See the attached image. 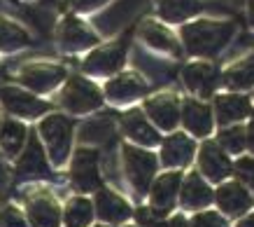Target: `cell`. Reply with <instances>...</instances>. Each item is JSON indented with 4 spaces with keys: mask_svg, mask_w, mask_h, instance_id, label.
<instances>
[{
    "mask_svg": "<svg viewBox=\"0 0 254 227\" xmlns=\"http://www.w3.org/2000/svg\"><path fill=\"white\" fill-rule=\"evenodd\" d=\"M233 24H212V21H198L182 28L187 52L196 56H212L231 40Z\"/></svg>",
    "mask_w": 254,
    "mask_h": 227,
    "instance_id": "1",
    "label": "cell"
},
{
    "mask_svg": "<svg viewBox=\"0 0 254 227\" xmlns=\"http://www.w3.org/2000/svg\"><path fill=\"white\" fill-rule=\"evenodd\" d=\"M122 152H124V166H126L128 180H131V185L135 188V195L142 197L156 171V157L145 152V150L133 148V145H124Z\"/></svg>",
    "mask_w": 254,
    "mask_h": 227,
    "instance_id": "2",
    "label": "cell"
},
{
    "mask_svg": "<svg viewBox=\"0 0 254 227\" xmlns=\"http://www.w3.org/2000/svg\"><path fill=\"white\" fill-rule=\"evenodd\" d=\"M40 133L45 136L49 155L54 159V164H63L70 150V136H72V122L61 115H52L40 124Z\"/></svg>",
    "mask_w": 254,
    "mask_h": 227,
    "instance_id": "3",
    "label": "cell"
},
{
    "mask_svg": "<svg viewBox=\"0 0 254 227\" xmlns=\"http://www.w3.org/2000/svg\"><path fill=\"white\" fill-rule=\"evenodd\" d=\"M100 92L98 87L91 85L84 78H72L68 80V85L63 89V106L70 113H89V110L100 108Z\"/></svg>",
    "mask_w": 254,
    "mask_h": 227,
    "instance_id": "4",
    "label": "cell"
},
{
    "mask_svg": "<svg viewBox=\"0 0 254 227\" xmlns=\"http://www.w3.org/2000/svg\"><path fill=\"white\" fill-rule=\"evenodd\" d=\"M147 7H149V0H119L117 5L105 9L100 16H96L93 24L100 28V33L110 35V33L119 31L122 26L131 24L133 19H135L140 12H145Z\"/></svg>",
    "mask_w": 254,
    "mask_h": 227,
    "instance_id": "5",
    "label": "cell"
},
{
    "mask_svg": "<svg viewBox=\"0 0 254 227\" xmlns=\"http://www.w3.org/2000/svg\"><path fill=\"white\" fill-rule=\"evenodd\" d=\"M72 183L82 192L100 188V171H98V152L89 148L77 150L72 159Z\"/></svg>",
    "mask_w": 254,
    "mask_h": 227,
    "instance_id": "6",
    "label": "cell"
},
{
    "mask_svg": "<svg viewBox=\"0 0 254 227\" xmlns=\"http://www.w3.org/2000/svg\"><path fill=\"white\" fill-rule=\"evenodd\" d=\"M126 47H128V42L122 40V42H117V45L96 49V52H93V54L84 61L82 68H84L86 73H93V75H110V73L119 71V68L124 66Z\"/></svg>",
    "mask_w": 254,
    "mask_h": 227,
    "instance_id": "7",
    "label": "cell"
},
{
    "mask_svg": "<svg viewBox=\"0 0 254 227\" xmlns=\"http://www.w3.org/2000/svg\"><path fill=\"white\" fill-rule=\"evenodd\" d=\"M0 103L9 113L21 115V117H35V115H42V113L49 110V103L40 101V99L26 94V92L16 89V87H2L0 89Z\"/></svg>",
    "mask_w": 254,
    "mask_h": 227,
    "instance_id": "8",
    "label": "cell"
},
{
    "mask_svg": "<svg viewBox=\"0 0 254 227\" xmlns=\"http://www.w3.org/2000/svg\"><path fill=\"white\" fill-rule=\"evenodd\" d=\"M16 176L21 180H33V178H49V164H47V157L40 148V141L35 136L28 138V145L23 150L21 159L16 164Z\"/></svg>",
    "mask_w": 254,
    "mask_h": 227,
    "instance_id": "9",
    "label": "cell"
},
{
    "mask_svg": "<svg viewBox=\"0 0 254 227\" xmlns=\"http://www.w3.org/2000/svg\"><path fill=\"white\" fill-rule=\"evenodd\" d=\"M21 82L26 87H31L35 92H49L54 89L63 78H65V71L59 68V66H47V63H38V66H28L21 71Z\"/></svg>",
    "mask_w": 254,
    "mask_h": 227,
    "instance_id": "10",
    "label": "cell"
},
{
    "mask_svg": "<svg viewBox=\"0 0 254 227\" xmlns=\"http://www.w3.org/2000/svg\"><path fill=\"white\" fill-rule=\"evenodd\" d=\"M28 220L33 227H59L61 211L52 197L40 192L28 199Z\"/></svg>",
    "mask_w": 254,
    "mask_h": 227,
    "instance_id": "11",
    "label": "cell"
},
{
    "mask_svg": "<svg viewBox=\"0 0 254 227\" xmlns=\"http://www.w3.org/2000/svg\"><path fill=\"white\" fill-rule=\"evenodd\" d=\"M59 38H61V47L68 49V52H77V49L91 47V45L98 42V38L75 16H65V21L61 24V35Z\"/></svg>",
    "mask_w": 254,
    "mask_h": 227,
    "instance_id": "12",
    "label": "cell"
},
{
    "mask_svg": "<svg viewBox=\"0 0 254 227\" xmlns=\"http://www.w3.org/2000/svg\"><path fill=\"white\" fill-rule=\"evenodd\" d=\"M180 180H182L180 173H166V176H161L154 183V188H152V204H154L159 216H163V213H168L173 209V204L177 199V190H180Z\"/></svg>",
    "mask_w": 254,
    "mask_h": 227,
    "instance_id": "13",
    "label": "cell"
},
{
    "mask_svg": "<svg viewBox=\"0 0 254 227\" xmlns=\"http://www.w3.org/2000/svg\"><path fill=\"white\" fill-rule=\"evenodd\" d=\"M96 211L103 220L108 223H122V220L131 218V206L124 202L119 195L110 192V190H98L96 195Z\"/></svg>",
    "mask_w": 254,
    "mask_h": 227,
    "instance_id": "14",
    "label": "cell"
},
{
    "mask_svg": "<svg viewBox=\"0 0 254 227\" xmlns=\"http://www.w3.org/2000/svg\"><path fill=\"white\" fill-rule=\"evenodd\" d=\"M147 89H149V87H147L138 75H131V73H128V75H122V78H117V80H110L108 87H105L108 96L117 103L133 101V99L147 94Z\"/></svg>",
    "mask_w": 254,
    "mask_h": 227,
    "instance_id": "15",
    "label": "cell"
},
{
    "mask_svg": "<svg viewBox=\"0 0 254 227\" xmlns=\"http://www.w3.org/2000/svg\"><path fill=\"white\" fill-rule=\"evenodd\" d=\"M217 202H219V206L229 216H240L243 211L250 209L252 197H250V192L240 183H226V185H222L217 190Z\"/></svg>",
    "mask_w": 254,
    "mask_h": 227,
    "instance_id": "16",
    "label": "cell"
},
{
    "mask_svg": "<svg viewBox=\"0 0 254 227\" xmlns=\"http://www.w3.org/2000/svg\"><path fill=\"white\" fill-rule=\"evenodd\" d=\"M200 169L210 180H222L231 173V162L226 159V155H222V150L215 143L208 141L200 148Z\"/></svg>",
    "mask_w": 254,
    "mask_h": 227,
    "instance_id": "17",
    "label": "cell"
},
{
    "mask_svg": "<svg viewBox=\"0 0 254 227\" xmlns=\"http://www.w3.org/2000/svg\"><path fill=\"white\" fill-rule=\"evenodd\" d=\"M185 82L191 92H196L200 96H208L217 87V68L208 66V63L189 66V68H185Z\"/></svg>",
    "mask_w": 254,
    "mask_h": 227,
    "instance_id": "18",
    "label": "cell"
},
{
    "mask_svg": "<svg viewBox=\"0 0 254 227\" xmlns=\"http://www.w3.org/2000/svg\"><path fill=\"white\" fill-rule=\"evenodd\" d=\"M122 126L133 141L142 143V145H156V143H159V133L152 129V124H149L145 117H142L140 110L126 113V115L122 117Z\"/></svg>",
    "mask_w": 254,
    "mask_h": 227,
    "instance_id": "19",
    "label": "cell"
},
{
    "mask_svg": "<svg viewBox=\"0 0 254 227\" xmlns=\"http://www.w3.org/2000/svg\"><path fill=\"white\" fill-rule=\"evenodd\" d=\"M191 155L193 143L182 133H175L163 143V164L166 166H185L191 162Z\"/></svg>",
    "mask_w": 254,
    "mask_h": 227,
    "instance_id": "20",
    "label": "cell"
},
{
    "mask_svg": "<svg viewBox=\"0 0 254 227\" xmlns=\"http://www.w3.org/2000/svg\"><path fill=\"white\" fill-rule=\"evenodd\" d=\"M147 113L161 129H173L177 124V101L175 96H156L147 101Z\"/></svg>",
    "mask_w": 254,
    "mask_h": 227,
    "instance_id": "21",
    "label": "cell"
},
{
    "mask_svg": "<svg viewBox=\"0 0 254 227\" xmlns=\"http://www.w3.org/2000/svg\"><path fill=\"white\" fill-rule=\"evenodd\" d=\"M182 119L189 131H193L196 136H205V133L212 129V117H210V108L203 106L198 101H187L185 103V113H182Z\"/></svg>",
    "mask_w": 254,
    "mask_h": 227,
    "instance_id": "22",
    "label": "cell"
},
{
    "mask_svg": "<svg viewBox=\"0 0 254 227\" xmlns=\"http://www.w3.org/2000/svg\"><path fill=\"white\" fill-rule=\"evenodd\" d=\"M217 108V119L226 124V122H236L250 115V103L243 96H219L215 103Z\"/></svg>",
    "mask_w": 254,
    "mask_h": 227,
    "instance_id": "23",
    "label": "cell"
},
{
    "mask_svg": "<svg viewBox=\"0 0 254 227\" xmlns=\"http://www.w3.org/2000/svg\"><path fill=\"white\" fill-rule=\"evenodd\" d=\"M140 35H142V40H145L147 45L159 47V49H166V52H170V54L180 56V47H177L175 38H173V35H170L163 26L154 24V21H145V24H142V28H140Z\"/></svg>",
    "mask_w": 254,
    "mask_h": 227,
    "instance_id": "24",
    "label": "cell"
},
{
    "mask_svg": "<svg viewBox=\"0 0 254 227\" xmlns=\"http://www.w3.org/2000/svg\"><path fill=\"white\" fill-rule=\"evenodd\" d=\"M212 199H215V195H212L208 185L200 180L198 173L189 176V180H187V185H185V192H182V204L189 206V209H198V206L210 204Z\"/></svg>",
    "mask_w": 254,
    "mask_h": 227,
    "instance_id": "25",
    "label": "cell"
},
{
    "mask_svg": "<svg viewBox=\"0 0 254 227\" xmlns=\"http://www.w3.org/2000/svg\"><path fill=\"white\" fill-rule=\"evenodd\" d=\"M16 14L23 16L28 24H33L42 35H49L52 33V26H54V12L45 5H26V7H14Z\"/></svg>",
    "mask_w": 254,
    "mask_h": 227,
    "instance_id": "26",
    "label": "cell"
},
{
    "mask_svg": "<svg viewBox=\"0 0 254 227\" xmlns=\"http://www.w3.org/2000/svg\"><path fill=\"white\" fill-rule=\"evenodd\" d=\"M31 45V35L21 26L12 24L7 19H0V49L2 52H14L19 47Z\"/></svg>",
    "mask_w": 254,
    "mask_h": 227,
    "instance_id": "27",
    "label": "cell"
},
{
    "mask_svg": "<svg viewBox=\"0 0 254 227\" xmlns=\"http://www.w3.org/2000/svg\"><path fill=\"white\" fill-rule=\"evenodd\" d=\"M203 9L200 0H161V16L168 21H182Z\"/></svg>",
    "mask_w": 254,
    "mask_h": 227,
    "instance_id": "28",
    "label": "cell"
},
{
    "mask_svg": "<svg viewBox=\"0 0 254 227\" xmlns=\"http://www.w3.org/2000/svg\"><path fill=\"white\" fill-rule=\"evenodd\" d=\"M224 85L229 89H247L254 85V56L245 59L243 63L233 66L231 71L224 75Z\"/></svg>",
    "mask_w": 254,
    "mask_h": 227,
    "instance_id": "29",
    "label": "cell"
},
{
    "mask_svg": "<svg viewBox=\"0 0 254 227\" xmlns=\"http://www.w3.org/2000/svg\"><path fill=\"white\" fill-rule=\"evenodd\" d=\"M91 218H93V206L89 199H84V197L70 199V204L65 206V223L70 227H84L91 223Z\"/></svg>",
    "mask_w": 254,
    "mask_h": 227,
    "instance_id": "30",
    "label": "cell"
},
{
    "mask_svg": "<svg viewBox=\"0 0 254 227\" xmlns=\"http://www.w3.org/2000/svg\"><path fill=\"white\" fill-rule=\"evenodd\" d=\"M23 141H26V126L23 124L9 119V122L0 126V143H2V148L7 150L9 155H16L21 150Z\"/></svg>",
    "mask_w": 254,
    "mask_h": 227,
    "instance_id": "31",
    "label": "cell"
},
{
    "mask_svg": "<svg viewBox=\"0 0 254 227\" xmlns=\"http://www.w3.org/2000/svg\"><path fill=\"white\" fill-rule=\"evenodd\" d=\"M112 115H105L100 119H93L82 126V141H105L112 136Z\"/></svg>",
    "mask_w": 254,
    "mask_h": 227,
    "instance_id": "32",
    "label": "cell"
},
{
    "mask_svg": "<svg viewBox=\"0 0 254 227\" xmlns=\"http://www.w3.org/2000/svg\"><path fill=\"white\" fill-rule=\"evenodd\" d=\"M219 143H222L226 150H231V152H240V150L245 148V131H243L240 126L224 129V131L219 133Z\"/></svg>",
    "mask_w": 254,
    "mask_h": 227,
    "instance_id": "33",
    "label": "cell"
},
{
    "mask_svg": "<svg viewBox=\"0 0 254 227\" xmlns=\"http://www.w3.org/2000/svg\"><path fill=\"white\" fill-rule=\"evenodd\" d=\"M0 227H28V225H26L23 216L16 211L14 206H7L5 211L0 213Z\"/></svg>",
    "mask_w": 254,
    "mask_h": 227,
    "instance_id": "34",
    "label": "cell"
},
{
    "mask_svg": "<svg viewBox=\"0 0 254 227\" xmlns=\"http://www.w3.org/2000/svg\"><path fill=\"white\" fill-rule=\"evenodd\" d=\"M191 227H226V223L217 213H200L191 220Z\"/></svg>",
    "mask_w": 254,
    "mask_h": 227,
    "instance_id": "35",
    "label": "cell"
},
{
    "mask_svg": "<svg viewBox=\"0 0 254 227\" xmlns=\"http://www.w3.org/2000/svg\"><path fill=\"white\" fill-rule=\"evenodd\" d=\"M236 171H238L240 180H245L247 185L254 190V159H240L236 164Z\"/></svg>",
    "mask_w": 254,
    "mask_h": 227,
    "instance_id": "36",
    "label": "cell"
},
{
    "mask_svg": "<svg viewBox=\"0 0 254 227\" xmlns=\"http://www.w3.org/2000/svg\"><path fill=\"white\" fill-rule=\"evenodd\" d=\"M156 216H159V213L152 211V209H140L138 211V220L145 227H154L156 225Z\"/></svg>",
    "mask_w": 254,
    "mask_h": 227,
    "instance_id": "37",
    "label": "cell"
},
{
    "mask_svg": "<svg viewBox=\"0 0 254 227\" xmlns=\"http://www.w3.org/2000/svg\"><path fill=\"white\" fill-rule=\"evenodd\" d=\"M105 0H72V7L75 9H93L98 7V5H103Z\"/></svg>",
    "mask_w": 254,
    "mask_h": 227,
    "instance_id": "38",
    "label": "cell"
},
{
    "mask_svg": "<svg viewBox=\"0 0 254 227\" xmlns=\"http://www.w3.org/2000/svg\"><path fill=\"white\" fill-rule=\"evenodd\" d=\"M247 141H250V148L254 150V119H252V124H250V138Z\"/></svg>",
    "mask_w": 254,
    "mask_h": 227,
    "instance_id": "39",
    "label": "cell"
},
{
    "mask_svg": "<svg viewBox=\"0 0 254 227\" xmlns=\"http://www.w3.org/2000/svg\"><path fill=\"white\" fill-rule=\"evenodd\" d=\"M240 227H254V216H250L247 220H243V223H240Z\"/></svg>",
    "mask_w": 254,
    "mask_h": 227,
    "instance_id": "40",
    "label": "cell"
},
{
    "mask_svg": "<svg viewBox=\"0 0 254 227\" xmlns=\"http://www.w3.org/2000/svg\"><path fill=\"white\" fill-rule=\"evenodd\" d=\"M250 24L254 26V0H250Z\"/></svg>",
    "mask_w": 254,
    "mask_h": 227,
    "instance_id": "41",
    "label": "cell"
},
{
    "mask_svg": "<svg viewBox=\"0 0 254 227\" xmlns=\"http://www.w3.org/2000/svg\"><path fill=\"white\" fill-rule=\"evenodd\" d=\"M52 2H59V0H42V5H45V7H49Z\"/></svg>",
    "mask_w": 254,
    "mask_h": 227,
    "instance_id": "42",
    "label": "cell"
},
{
    "mask_svg": "<svg viewBox=\"0 0 254 227\" xmlns=\"http://www.w3.org/2000/svg\"><path fill=\"white\" fill-rule=\"evenodd\" d=\"M0 75H2V66H0Z\"/></svg>",
    "mask_w": 254,
    "mask_h": 227,
    "instance_id": "43",
    "label": "cell"
},
{
    "mask_svg": "<svg viewBox=\"0 0 254 227\" xmlns=\"http://www.w3.org/2000/svg\"><path fill=\"white\" fill-rule=\"evenodd\" d=\"M100 227H103V225H100Z\"/></svg>",
    "mask_w": 254,
    "mask_h": 227,
    "instance_id": "44",
    "label": "cell"
}]
</instances>
